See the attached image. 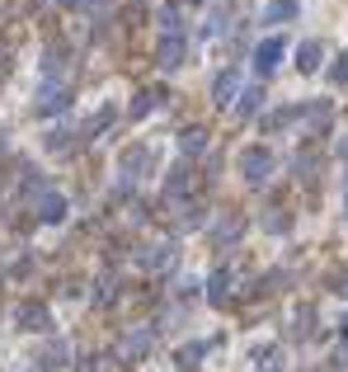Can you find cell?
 <instances>
[{
  "instance_id": "1",
  "label": "cell",
  "mask_w": 348,
  "mask_h": 372,
  "mask_svg": "<svg viewBox=\"0 0 348 372\" xmlns=\"http://www.w3.org/2000/svg\"><path fill=\"white\" fill-rule=\"evenodd\" d=\"M236 165H240V179L245 184H268V175H273V151L268 146H245L240 156H236Z\"/></svg>"
},
{
  "instance_id": "2",
  "label": "cell",
  "mask_w": 348,
  "mask_h": 372,
  "mask_svg": "<svg viewBox=\"0 0 348 372\" xmlns=\"http://www.w3.org/2000/svg\"><path fill=\"white\" fill-rule=\"evenodd\" d=\"M14 320H19V330H28V335H48L52 330V311L43 302H19L14 306Z\"/></svg>"
},
{
  "instance_id": "3",
  "label": "cell",
  "mask_w": 348,
  "mask_h": 372,
  "mask_svg": "<svg viewBox=\"0 0 348 372\" xmlns=\"http://www.w3.org/2000/svg\"><path fill=\"white\" fill-rule=\"evenodd\" d=\"M240 71H221V76L212 80V104L226 108V104H240Z\"/></svg>"
},
{
  "instance_id": "4",
  "label": "cell",
  "mask_w": 348,
  "mask_h": 372,
  "mask_svg": "<svg viewBox=\"0 0 348 372\" xmlns=\"http://www.w3.org/2000/svg\"><path fill=\"white\" fill-rule=\"evenodd\" d=\"M283 52H287V43H283V38H264V43L254 48V71H259V76H273V71H278V61H283Z\"/></svg>"
},
{
  "instance_id": "5",
  "label": "cell",
  "mask_w": 348,
  "mask_h": 372,
  "mask_svg": "<svg viewBox=\"0 0 348 372\" xmlns=\"http://www.w3.org/2000/svg\"><path fill=\"white\" fill-rule=\"evenodd\" d=\"M184 52H188L184 33H165V38H161V48H156V61H161L165 71H174V66H184Z\"/></svg>"
},
{
  "instance_id": "6",
  "label": "cell",
  "mask_w": 348,
  "mask_h": 372,
  "mask_svg": "<svg viewBox=\"0 0 348 372\" xmlns=\"http://www.w3.org/2000/svg\"><path fill=\"white\" fill-rule=\"evenodd\" d=\"M66 217V198L57 193V188H43L38 193V222H48V226H57Z\"/></svg>"
},
{
  "instance_id": "7",
  "label": "cell",
  "mask_w": 348,
  "mask_h": 372,
  "mask_svg": "<svg viewBox=\"0 0 348 372\" xmlns=\"http://www.w3.org/2000/svg\"><path fill=\"white\" fill-rule=\"evenodd\" d=\"M71 104V90L66 85H43V95H38V113L48 118V113H61V108Z\"/></svg>"
},
{
  "instance_id": "8",
  "label": "cell",
  "mask_w": 348,
  "mask_h": 372,
  "mask_svg": "<svg viewBox=\"0 0 348 372\" xmlns=\"http://www.w3.org/2000/svg\"><path fill=\"white\" fill-rule=\"evenodd\" d=\"M320 61H325V48L316 43V38H306V43H296V71H320Z\"/></svg>"
},
{
  "instance_id": "9",
  "label": "cell",
  "mask_w": 348,
  "mask_h": 372,
  "mask_svg": "<svg viewBox=\"0 0 348 372\" xmlns=\"http://www.w3.org/2000/svg\"><path fill=\"white\" fill-rule=\"evenodd\" d=\"M136 260H141V268H151V273H156V268H170L174 264V245H146Z\"/></svg>"
},
{
  "instance_id": "10",
  "label": "cell",
  "mask_w": 348,
  "mask_h": 372,
  "mask_svg": "<svg viewBox=\"0 0 348 372\" xmlns=\"http://www.w3.org/2000/svg\"><path fill=\"white\" fill-rule=\"evenodd\" d=\"M231 283H236V273H231V268H216L212 283H207V302H212V306H226V297H231Z\"/></svg>"
},
{
  "instance_id": "11",
  "label": "cell",
  "mask_w": 348,
  "mask_h": 372,
  "mask_svg": "<svg viewBox=\"0 0 348 372\" xmlns=\"http://www.w3.org/2000/svg\"><path fill=\"white\" fill-rule=\"evenodd\" d=\"M151 165V146H132V151H123V175L136 179V170H146Z\"/></svg>"
},
{
  "instance_id": "12",
  "label": "cell",
  "mask_w": 348,
  "mask_h": 372,
  "mask_svg": "<svg viewBox=\"0 0 348 372\" xmlns=\"http://www.w3.org/2000/svg\"><path fill=\"white\" fill-rule=\"evenodd\" d=\"M179 151H184V156L207 151V133H203V128H184V133H179Z\"/></svg>"
},
{
  "instance_id": "13",
  "label": "cell",
  "mask_w": 348,
  "mask_h": 372,
  "mask_svg": "<svg viewBox=\"0 0 348 372\" xmlns=\"http://www.w3.org/2000/svg\"><path fill=\"white\" fill-rule=\"evenodd\" d=\"M287 19H296V0H273L264 10V24H287Z\"/></svg>"
},
{
  "instance_id": "14",
  "label": "cell",
  "mask_w": 348,
  "mask_h": 372,
  "mask_svg": "<svg viewBox=\"0 0 348 372\" xmlns=\"http://www.w3.org/2000/svg\"><path fill=\"white\" fill-rule=\"evenodd\" d=\"M161 104H165V90H141L136 104H132V118H146L151 108H161Z\"/></svg>"
},
{
  "instance_id": "15",
  "label": "cell",
  "mask_w": 348,
  "mask_h": 372,
  "mask_svg": "<svg viewBox=\"0 0 348 372\" xmlns=\"http://www.w3.org/2000/svg\"><path fill=\"white\" fill-rule=\"evenodd\" d=\"M259 104H264V90H259V85H249V90L240 95V104H236V113H240V118H254Z\"/></svg>"
},
{
  "instance_id": "16",
  "label": "cell",
  "mask_w": 348,
  "mask_h": 372,
  "mask_svg": "<svg viewBox=\"0 0 348 372\" xmlns=\"http://www.w3.org/2000/svg\"><path fill=\"white\" fill-rule=\"evenodd\" d=\"M240 231H245V217L221 222V226H216V245H231V240H240Z\"/></svg>"
},
{
  "instance_id": "17",
  "label": "cell",
  "mask_w": 348,
  "mask_h": 372,
  "mask_svg": "<svg viewBox=\"0 0 348 372\" xmlns=\"http://www.w3.org/2000/svg\"><path fill=\"white\" fill-rule=\"evenodd\" d=\"M161 28H165V33H184V14H179V5H165V10H161Z\"/></svg>"
},
{
  "instance_id": "18",
  "label": "cell",
  "mask_w": 348,
  "mask_h": 372,
  "mask_svg": "<svg viewBox=\"0 0 348 372\" xmlns=\"http://www.w3.org/2000/svg\"><path fill=\"white\" fill-rule=\"evenodd\" d=\"M296 113H301V108H278V113H268V118H264V128H268V133H278V128H287V123H292Z\"/></svg>"
},
{
  "instance_id": "19",
  "label": "cell",
  "mask_w": 348,
  "mask_h": 372,
  "mask_svg": "<svg viewBox=\"0 0 348 372\" xmlns=\"http://www.w3.org/2000/svg\"><path fill=\"white\" fill-rule=\"evenodd\" d=\"M329 85L339 90V85H348V52L334 57V66H329Z\"/></svg>"
},
{
  "instance_id": "20",
  "label": "cell",
  "mask_w": 348,
  "mask_h": 372,
  "mask_svg": "<svg viewBox=\"0 0 348 372\" xmlns=\"http://www.w3.org/2000/svg\"><path fill=\"white\" fill-rule=\"evenodd\" d=\"M146 349H151V330H136L127 340V353H146Z\"/></svg>"
},
{
  "instance_id": "21",
  "label": "cell",
  "mask_w": 348,
  "mask_h": 372,
  "mask_svg": "<svg viewBox=\"0 0 348 372\" xmlns=\"http://www.w3.org/2000/svg\"><path fill=\"white\" fill-rule=\"evenodd\" d=\"M203 353H207V344H188V349H179V363L193 368V358H203Z\"/></svg>"
},
{
  "instance_id": "22",
  "label": "cell",
  "mask_w": 348,
  "mask_h": 372,
  "mask_svg": "<svg viewBox=\"0 0 348 372\" xmlns=\"http://www.w3.org/2000/svg\"><path fill=\"white\" fill-rule=\"evenodd\" d=\"M264 226H268V231H287V226H292V217H287V213H273Z\"/></svg>"
},
{
  "instance_id": "23",
  "label": "cell",
  "mask_w": 348,
  "mask_h": 372,
  "mask_svg": "<svg viewBox=\"0 0 348 372\" xmlns=\"http://www.w3.org/2000/svg\"><path fill=\"white\" fill-rule=\"evenodd\" d=\"M339 330H344V340H348V316H344V320H339Z\"/></svg>"
}]
</instances>
